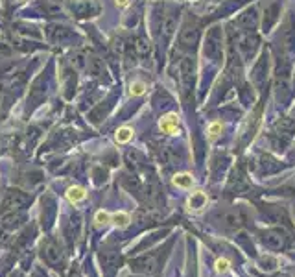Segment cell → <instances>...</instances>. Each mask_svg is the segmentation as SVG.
I'll use <instances>...</instances> for the list:
<instances>
[{
	"instance_id": "20",
	"label": "cell",
	"mask_w": 295,
	"mask_h": 277,
	"mask_svg": "<svg viewBox=\"0 0 295 277\" xmlns=\"http://www.w3.org/2000/svg\"><path fill=\"white\" fill-rule=\"evenodd\" d=\"M133 137V129L129 128H120L116 131V143H128Z\"/></svg>"
},
{
	"instance_id": "9",
	"label": "cell",
	"mask_w": 295,
	"mask_h": 277,
	"mask_svg": "<svg viewBox=\"0 0 295 277\" xmlns=\"http://www.w3.org/2000/svg\"><path fill=\"white\" fill-rule=\"evenodd\" d=\"M266 74H268V58L262 56V60L258 61V65H256L255 70H253V79H255L258 85H262L266 79Z\"/></svg>"
},
{
	"instance_id": "21",
	"label": "cell",
	"mask_w": 295,
	"mask_h": 277,
	"mask_svg": "<svg viewBox=\"0 0 295 277\" xmlns=\"http://www.w3.org/2000/svg\"><path fill=\"white\" fill-rule=\"evenodd\" d=\"M144 89H146V85H144L142 81H135V84H131V94H135V96L142 94Z\"/></svg>"
},
{
	"instance_id": "23",
	"label": "cell",
	"mask_w": 295,
	"mask_h": 277,
	"mask_svg": "<svg viewBox=\"0 0 295 277\" xmlns=\"http://www.w3.org/2000/svg\"><path fill=\"white\" fill-rule=\"evenodd\" d=\"M220 131H221V124H212L211 128H209V133H211V137H216Z\"/></svg>"
},
{
	"instance_id": "13",
	"label": "cell",
	"mask_w": 295,
	"mask_h": 277,
	"mask_svg": "<svg viewBox=\"0 0 295 277\" xmlns=\"http://www.w3.org/2000/svg\"><path fill=\"white\" fill-rule=\"evenodd\" d=\"M135 52H137L138 58L146 60V58H150V54H152V46H150V43H148L146 39H137L135 41Z\"/></svg>"
},
{
	"instance_id": "4",
	"label": "cell",
	"mask_w": 295,
	"mask_h": 277,
	"mask_svg": "<svg viewBox=\"0 0 295 277\" xmlns=\"http://www.w3.org/2000/svg\"><path fill=\"white\" fill-rule=\"evenodd\" d=\"M256 46H258V37L255 34H247L242 37L240 41V50L242 54L246 56V58H251V56L255 54Z\"/></svg>"
},
{
	"instance_id": "17",
	"label": "cell",
	"mask_w": 295,
	"mask_h": 277,
	"mask_svg": "<svg viewBox=\"0 0 295 277\" xmlns=\"http://www.w3.org/2000/svg\"><path fill=\"white\" fill-rule=\"evenodd\" d=\"M173 185L181 188H190L192 187V176L190 174H175L173 176Z\"/></svg>"
},
{
	"instance_id": "7",
	"label": "cell",
	"mask_w": 295,
	"mask_h": 277,
	"mask_svg": "<svg viewBox=\"0 0 295 277\" xmlns=\"http://www.w3.org/2000/svg\"><path fill=\"white\" fill-rule=\"evenodd\" d=\"M280 43H282V46H284L286 50L295 48V30L290 22H288V24L282 28V32H280Z\"/></svg>"
},
{
	"instance_id": "18",
	"label": "cell",
	"mask_w": 295,
	"mask_h": 277,
	"mask_svg": "<svg viewBox=\"0 0 295 277\" xmlns=\"http://www.w3.org/2000/svg\"><path fill=\"white\" fill-rule=\"evenodd\" d=\"M264 242L270 247H280L284 244V240H282V237H280L279 233H268L264 237Z\"/></svg>"
},
{
	"instance_id": "12",
	"label": "cell",
	"mask_w": 295,
	"mask_h": 277,
	"mask_svg": "<svg viewBox=\"0 0 295 277\" xmlns=\"http://www.w3.org/2000/svg\"><path fill=\"white\" fill-rule=\"evenodd\" d=\"M129 222H131V216L128 213H124V211H118V213L111 214V224L116 226V228H128Z\"/></svg>"
},
{
	"instance_id": "15",
	"label": "cell",
	"mask_w": 295,
	"mask_h": 277,
	"mask_svg": "<svg viewBox=\"0 0 295 277\" xmlns=\"http://www.w3.org/2000/svg\"><path fill=\"white\" fill-rule=\"evenodd\" d=\"M85 196H87V192H85L83 187H70L69 190H67V200H69L70 203L81 202Z\"/></svg>"
},
{
	"instance_id": "1",
	"label": "cell",
	"mask_w": 295,
	"mask_h": 277,
	"mask_svg": "<svg viewBox=\"0 0 295 277\" xmlns=\"http://www.w3.org/2000/svg\"><path fill=\"white\" fill-rule=\"evenodd\" d=\"M179 79H181V87L185 96L194 91V79H196V61L190 56H185L179 65Z\"/></svg>"
},
{
	"instance_id": "11",
	"label": "cell",
	"mask_w": 295,
	"mask_h": 277,
	"mask_svg": "<svg viewBox=\"0 0 295 277\" xmlns=\"http://www.w3.org/2000/svg\"><path fill=\"white\" fill-rule=\"evenodd\" d=\"M177 126H179V119H177V115L170 113V115H166V117H162L161 129L164 131V133H173V131L177 129Z\"/></svg>"
},
{
	"instance_id": "14",
	"label": "cell",
	"mask_w": 295,
	"mask_h": 277,
	"mask_svg": "<svg viewBox=\"0 0 295 277\" xmlns=\"http://www.w3.org/2000/svg\"><path fill=\"white\" fill-rule=\"evenodd\" d=\"M277 13H279V4L277 2H273V4H270L266 8V20H264L266 28H271L273 26V22L277 20Z\"/></svg>"
},
{
	"instance_id": "3",
	"label": "cell",
	"mask_w": 295,
	"mask_h": 277,
	"mask_svg": "<svg viewBox=\"0 0 295 277\" xmlns=\"http://www.w3.org/2000/svg\"><path fill=\"white\" fill-rule=\"evenodd\" d=\"M236 22H238V26L246 28V30H253V28H256V24H258V15H256V10H255V8H249V10H246L244 13H240V15H238Z\"/></svg>"
},
{
	"instance_id": "24",
	"label": "cell",
	"mask_w": 295,
	"mask_h": 277,
	"mask_svg": "<svg viewBox=\"0 0 295 277\" xmlns=\"http://www.w3.org/2000/svg\"><path fill=\"white\" fill-rule=\"evenodd\" d=\"M116 2V6H120V8H126V6L129 4V0H114Z\"/></svg>"
},
{
	"instance_id": "22",
	"label": "cell",
	"mask_w": 295,
	"mask_h": 277,
	"mask_svg": "<svg viewBox=\"0 0 295 277\" xmlns=\"http://www.w3.org/2000/svg\"><path fill=\"white\" fill-rule=\"evenodd\" d=\"M227 270H229V262H227L225 259H218L216 261V272L225 273Z\"/></svg>"
},
{
	"instance_id": "6",
	"label": "cell",
	"mask_w": 295,
	"mask_h": 277,
	"mask_svg": "<svg viewBox=\"0 0 295 277\" xmlns=\"http://www.w3.org/2000/svg\"><path fill=\"white\" fill-rule=\"evenodd\" d=\"M293 131H295V124H293V120H290V119H280L279 122L275 124V133L279 135V137L286 138V141L293 135Z\"/></svg>"
},
{
	"instance_id": "19",
	"label": "cell",
	"mask_w": 295,
	"mask_h": 277,
	"mask_svg": "<svg viewBox=\"0 0 295 277\" xmlns=\"http://www.w3.org/2000/svg\"><path fill=\"white\" fill-rule=\"evenodd\" d=\"M94 224H96V226H107V224H111V213L100 209L98 213L94 214Z\"/></svg>"
},
{
	"instance_id": "16",
	"label": "cell",
	"mask_w": 295,
	"mask_h": 277,
	"mask_svg": "<svg viewBox=\"0 0 295 277\" xmlns=\"http://www.w3.org/2000/svg\"><path fill=\"white\" fill-rule=\"evenodd\" d=\"M205 203H206V196L203 192H194L190 196V200H188V207L190 209H203L205 207Z\"/></svg>"
},
{
	"instance_id": "2",
	"label": "cell",
	"mask_w": 295,
	"mask_h": 277,
	"mask_svg": "<svg viewBox=\"0 0 295 277\" xmlns=\"http://www.w3.org/2000/svg\"><path fill=\"white\" fill-rule=\"evenodd\" d=\"M220 52H221V37H220V34H218V28H214V30L209 34V37H206L205 54L211 56V58H218Z\"/></svg>"
},
{
	"instance_id": "8",
	"label": "cell",
	"mask_w": 295,
	"mask_h": 277,
	"mask_svg": "<svg viewBox=\"0 0 295 277\" xmlns=\"http://www.w3.org/2000/svg\"><path fill=\"white\" fill-rule=\"evenodd\" d=\"M162 35H164V39L170 41L172 39V35L175 34V15H172V13H168V15L162 17Z\"/></svg>"
},
{
	"instance_id": "5",
	"label": "cell",
	"mask_w": 295,
	"mask_h": 277,
	"mask_svg": "<svg viewBox=\"0 0 295 277\" xmlns=\"http://www.w3.org/2000/svg\"><path fill=\"white\" fill-rule=\"evenodd\" d=\"M179 41H181L185 46L197 45V41H199V30H197L196 26H185L181 35H179Z\"/></svg>"
},
{
	"instance_id": "10",
	"label": "cell",
	"mask_w": 295,
	"mask_h": 277,
	"mask_svg": "<svg viewBox=\"0 0 295 277\" xmlns=\"http://www.w3.org/2000/svg\"><path fill=\"white\" fill-rule=\"evenodd\" d=\"M221 222H223L225 228L236 229V228H240L242 218H240V214L236 213V211H227V213L221 214Z\"/></svg>"
}]
</instances>
